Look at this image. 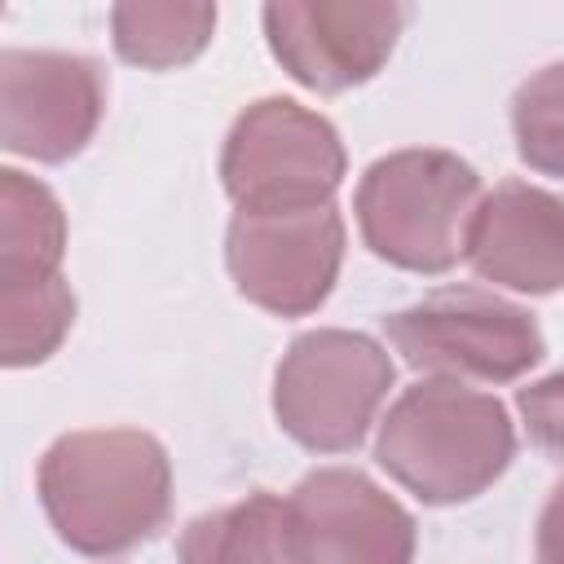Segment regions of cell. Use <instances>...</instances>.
<instances>
[{
    "label": "cell",
    "instance_id": "obj_13",
    "mask_svg": "<svg viewBox=\"0 0 564 564\" xmlns=\"http://www.w3.org/2000/svg\"><path fill=\"white\" fill-rule=\"evenodd\" d=\"M66 256V212L57 194L18 172H0V282L53 278Z\"/></svg>",
    "mask_w": 564,
    "mask_h": 564
},
{
    "label": "cell",
    "instance_id": "obj_4",
    "mask_svg": "<svg viewBox=\"0 0 564 564\" xmlns=\"http://www.w3.org/2000/svg\"><path fill=\"white\" fill-rule=\"evenodd\" d=\"M392 383L397 366L379 339L317 326L295 335L273 370V419L308 454H352Z\"/></svg>",
    "mask_w": 564,
    "mask_h": 564
},
{
    "label": "cell",
    "instance_id": "obj_18",
    "mask_svg": "<svg viewBox=\"0 0 564 564\" xmlns=\"http://www.w3.org/2000/svg\"><path fill=\"white\" fill-rule=\"evenodd\" d=\"M533 564H564V485H555L538 511Z\"/></svg>",
    "mask_w": 564,
    "mask_h": 564
},
{
    "label": "cell",
    "instance_id": "obj_3",
    "mask_svg": "<svg viewBox=\"0 0 564 564\" xmlns=\"http://www.w3.org/2000/svg\"><path fill=\"white\" fill-rule=\"evenodd\" d=\"M480 172L454 150H392L357 181V225L366 247L405 273H449L467 256V234L480 212Z\"/></svg>",
    "mask_w": 564,
    "mask_h": 564
},
{
    "label": "cell",
    "instance_id": "obj_15",
    "mask_svg": "<svg viewBox=\"0 0 564 564\" xmlns=\"http://www.w3.org/2000/svg\"><path fill=\"white\" fill-rule=\"evenodd\" d=\"M0 361L9 370L48 361L75 326V291L62 273L0 282Z\"/></svg>",
    "mask_w": 564,
    "mask_h": 564
},
{
    "label": "cell",
    "instance_id": "obj_9",
    "mask_svg": "<svg viewBox=\"0 0 564 564\" xmlns=\"http://www.w3.org/2000/svg\"><path fill=\"white\" fill-rule=\"evenodd\" d=\"M260 18L269 53L295 84L348 93L383 70L410 9L392 0H278Z\"/></svg>",
    "mask_w": 564,
    "mask_h": 564
},
{
    "label": "cell",
    "instance_id": "obj_8",
    "mask_svg": "<svg viewBox=\"0 0 564 564\" xmlns=\"http://www.w3.org/2000/svg\"><path fill=\"white\" fill-rule=\"evenodd\" d=\"M106 115V79L93 57L62 48L0 53V145L31 163L75 159Z\"/></svg>",
    "mask_w": 564,
    "mask_h": 564
},
{
    "label": "cell",
    "instance_id": "obj_6",
    "mask_svg": "<svg viewBox=\"0 0 564 564\" xmlns=\"http://www.w3.org/2000/svg\"><path fill=\"white\" fill-rule=\"evenodd\" d=\"M348 154L335 123L291 97H260L225 132L220 185L238 212H308L335 203Z\"/></svg>",
    "mask_w": 564,
    "mask_h": 564
},
{
    "label": "cell",
    "instance_id": "obj_1",
    "mask_svg": "<svg viewBox=\"0 0 564 564\" xmlns=\"http://www.w3.org/2000/svg\"><path fill=\"white\" fill-rule=\"evenodd\" d=\"M35 494L70 551L110 560L167 524L172 463L159 436L141 427H84L44 449Z\"/></svg>",
    "mask_w": 564,
    "mask_h": 564
},
{
    "label": "cell",
    "instance_id": "obj_2",
    "mask_svg": "<svg viewBox=\"0 0 564 564\" xmlns=\"http://www.w3.org/2000/svg\"><path fill=\"white\" fill-rule=\"evenodd\" d=\"M516 458V423L494 392L449 379L410 383L383 414L375 463L427 507L480 498Z\"/></svg>",
    "mask_w": 564,
    "mask_h": 564
},
{
    "label": "cell",
    "instance_id": "obj_17",
    "mask_svg": "<svg viewBox=\"0 0 564 564\" xmlns=\"http://www.w3.org/2000/svg\"><path fill=\"white\" fill-rule=\"evenodd\" d=\"M516 410H520L533 445L564 467V370L524 383L516 392Z\"/></svg>",
    "mask_w": 564,
    "mask_h": 564
},
{
    "label": "cell",
    "instance_id": "obj_14",
    "mask_svg": "<svg viewBox=\"0 0 564 564\" xmlns=\"http://www.w3.org/2000/svg\"><path fill=\"white\" fill-rule=\"evenodd\" d=\"M212 31H216V4H198V0H163V4L128 0L110 9L115 53L141 70L189 66L212 44Z\"/></svg>",
    "mask_w": 564,
    "mask_h": 564
},
{
    "label": "cell",
    "instance_id": "obj_7",
    "mask_svg": "<svg viewBox=\"0 0 564 564\" xmlns=\"http://www.w3.org/2000/svg\"><path fill=\"white\" fill-rule=\"evenodd\" d=\"M225 264L247 304L273 317H308L339 282L344 216L335 203L308 212H234Z\"/></svg>",
    "mask_w": 564,
    "mask_h": 564
},
{
    "label": "cell",
    "instance_id": "obj_12",
    "mask_svg": "<svg viewBox=\"0 0 564 564\" xmlns=\"http://www.w3.org/2000/svg\"><path fill=\"white\" fill-rule=\"evenodd\" d=\"M176 564H304L291 502L256 489L181 529Z\"/></svg>",
    "mask_w": 564,
    "mask_h": 564
},
{
    "label": "cell",
    "instance_id": "obj_10",
    "mask_svg": "<svg viewBox=\"0 0 564 564\" xmlns=\"http://www.w3.org/2000/svg\"><path fill=\"white\" fill-rule=\"evenodd\" d=\"M286 502L304 564H414V516L357 467H317Z\"/></svg>",
    "mask_w": 564,
    "mask_h": 564
},
{
    "label": "cell",
    "instance_id": "obj_11",
    "mask_svg": "<svg viewBox=\"0 0 564 564\" xmlns=\"http://www.w3.org/2000/svg\"><path fill=\"white\" fill-rule=\"evenodd\" d=\"M463 260L480 282L520 295L564 291V194L529 181L494 185L480 198Z\"/></svg>",
    "mask_w": 564,
    "mask_h": 564
},
{
    "label": "cell",
    "instance_id": "obj_16",
    "mask_svg": "<svg viewBox=\"0 0 564 564\" xmlns=\"http://www.w3.org/2000/svg\"><path fill=\"white\" fill-rule=\"evenodd\" d=\"M511 132L520 163L564 181V62H551L520 79L511 97Z\"/></svg>",
    "mask_w": 564,
    "mask_h": 564
},
{
    "label": "cell",
    "instance_id": "obj_5",
    "mask_svg": "<svg viewBox=\"0 0 564 564\" xmlns=\"http://www.w3.org/2000/svg\"><path fill=\"white\" fill-rule=\"evenodd\" d=\"M383 335L410 370L449 383H511L546 352L533 313L480 286L432 291L388 313Z\"/></svg>",
    "mask_w": 564,
    "mask_h": 564
}]
</instances>
